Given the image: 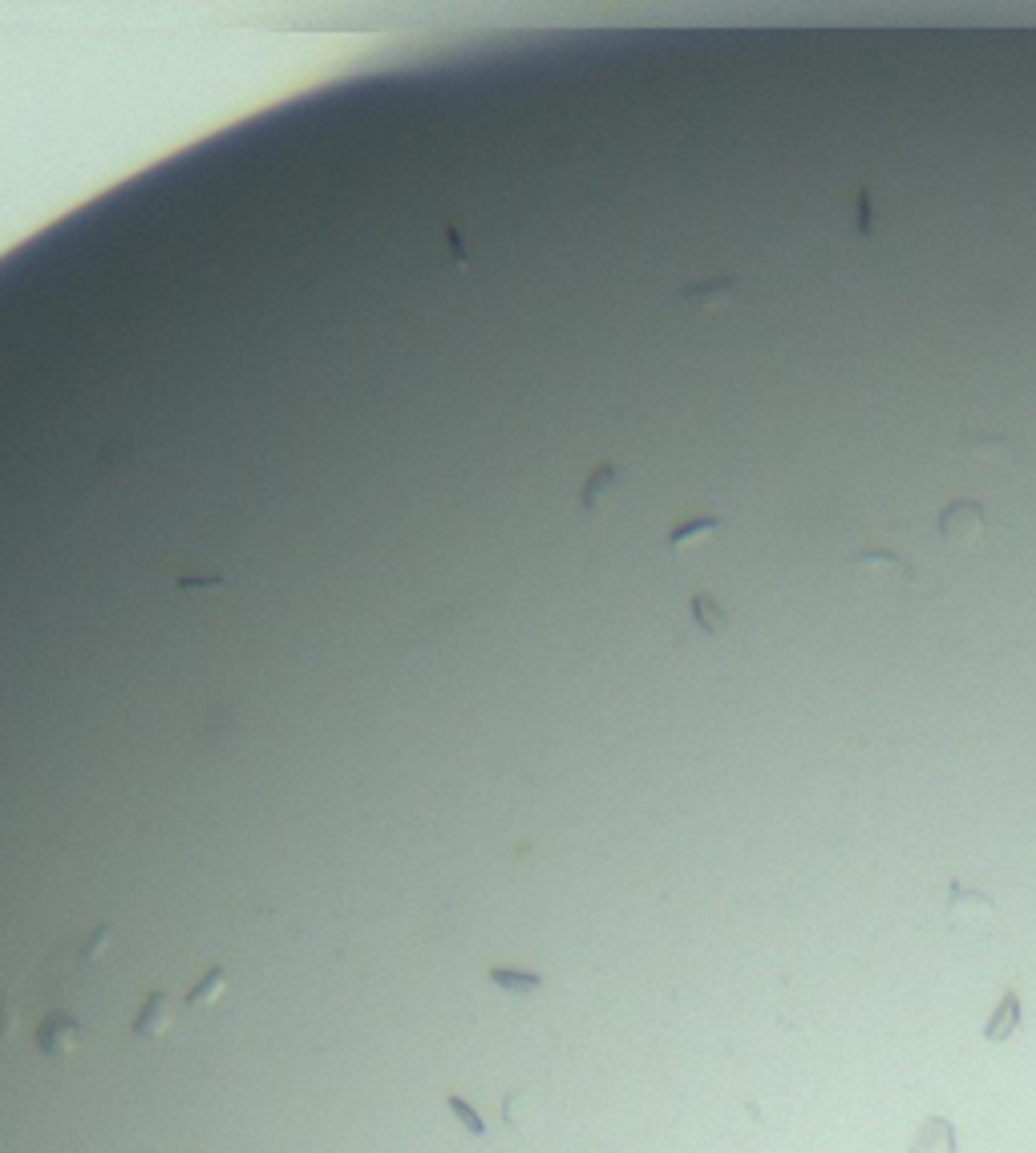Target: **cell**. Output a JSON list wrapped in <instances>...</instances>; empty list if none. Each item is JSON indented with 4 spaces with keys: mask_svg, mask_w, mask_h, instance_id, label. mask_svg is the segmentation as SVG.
<instances>
[{
    "mask_svg": "<svg viewBox=\"0 0 1036 1153\" xmlns=\"http://www.w3.org/2000/svg\"><path fill=\"white\" fill-rule=\"evenodd\" d=\"M940 538L944 543H976L988 534V510L976 498H956L940 510Z\"/></svg>",
    "mask_w": 1036,
    "mask_h": 1153,
    "instance_id": "cell-1",
    "label": "cell"
},
{
    "mask_svg": "<svg viewBox=\"0 0 1036 1153\" xmlns=\"http://www.w3.org/2000/svg\"><path fill=\"white\" fill-rule=\"evenodd\" d=\"M846 567L859 571V575H883L887 571V575H895V579H903V583H915V562L903 559L891 547H879V543H862L859 550H850Z\"/></svg>",
    "mask_w": 1036,
    "mask_h": 1153,
    "instance_id": "cell-2",
    "label": "cell"
},
{
    "mask_svg": "<svg viewBox=\"0 0 1036 1153\" xmlns=\"http://www.w3.org/2000/svg\"><path fill=\"white\" fill-rule=\"evenodd\" d=\"M952 446L964 453V458H976V462H1008L1016 453L1013 437L984 434V429H959V434L952 437Z\"/></svg>",
    "mask_w": 1036,
    "mask_h": 1153,
    "instance_id": "cell-3",
    "label": "cell"
},
{
    "mask_svg": "<svg viewBox=\"0 0 1036 1153\" xmlns=\"http://www.w3.org/2000/svg\"><path fill=\"white\" fill-rule=\"evenodd\" d=\"M36 1045H41V1052H49V1057H69V1052L81 1045V1024L65 1012H49V1020L36 1028Z\"/></svg>",
    "mask_w": 1036,
    "mask_h": 1153,
    "instance_id": "cell-4",
    "label": "cell"
},
{
    "mask_svg": "<svg viewBox=\"0 0 1036 1153\" xmlns=\"http://www.w3.org/2000/svg\"><path fill=\"white\" fill-rule=\"evenodd\" d=\"M972 915L992 918V915H996V899H992V894H984V890L964 887L959 878H952V882H947L944 918H947V923H959V918H972Z\"/></svg>",
    "mask_w": 1036,
    "mask_h": 1153,
    "instance_id": "cell-5",
    "label": "cell"
},
{
    "mask_svg": "<svg viewBox=\"0 0 1036 1153\" xmlns=\"http://www.w3.org/2000/svg\"><path fill=\"white\" fill-rule=\"evenodd\" d=\"M170 1020H175V1000L166 996V991H150L138 1012V1020H134V1036H146V1040H158L166 1036Z\"/></svg>",
    "mask_w": 1036,
    "mask_h": 1153,
    "instance_id": "cell-6",
    "label": "cell"
},
{
    "mask_svg": "<svg viewBox=\"0 0 1036 1153\" xmlns=\"http://www.w3.org/2000/svg\"><path fill=\"white\" fill-rule=\"evenodd\" d=\"M680 296H685V304H692V308H725V304L737 296V279L729 272H721L713 279H701V284H688Z\"/></svg>",
    "mask_w": 1036,
    "mask_h": 1153,
    "instance_id": "cell-7",
    "label": "cell"
},
{
    "mask_svg": "<svg viewBox=\"0 0 1036 1153\" xmlns=\"http://www.w3.org/2000/svg\"><path fill=\"white\" fill-rule=\"evenodd\" d=\"M907 1153H956V1125L947 1117H928L911 1137Z\"/></svg>",
    "mask_w": 1036,
    "mask_h": 1153,
    "instance_id": "cell-8",
    "label": "cell"
},
{
    "mask_svg": "<svg viewBox=\"0 0 1036 1153\" xmlns=\"http://www.w3.org/2000/svg\"><path fill=\"white\" fill-rule=\"evenodd\" d=\"M1016 1028H1020V996L1008 988L1001 996V1004H996L992 1020L984 1024V1040H988V1045H1004L1008 1036H1016Z\"/></svg>",
    "mask_w": 1036,
    "mask_h": 1153,
    "instance_id": "cell-9",
    "label": "cell"
},
{
    "mask_svg": "<svg viewBox=\"0 0 1036 1153\" xmlns=\"http://www.w3.org/2000/svg\"><path fill=\"white\" fill-rule=\"evenodd\" d=\"M692 619H697V628H701V632H709V635H721V632H729V616H725V607L717 604L713 595H704V591L692 595Z\"/></svg>",
    "mask_w": 1036,
    "mask_h": 1153,
    "instance_id": "cell-10",
    "label": "cell"
},
{
    "mask_svg": "<svg viewBox=\"0 0 1036 1153\" xmlns=\"http://www.w3.org/2000/svg\"><path fill=\"white\" fill-rule=\"evenodd\" d=\"M490 979H494V988L510 991V996H527V991H539V988H543V979L534 975V972H515V967H494Z\"/></svg>",
    "mask_w": 1036,
    "mask_h": 1153,
    "instance_id": "cell-11",
    "label": "cell"
},
{
    "mask_svg": "<svg viewBox=\"0 0 1036 1153\" xmlns=\"http://www.w3.org/2000/svg\"><path fill=\"white\" fill-rule=\"evenodd\" d=\"M717 526H721V519H717V514H701V519L676 522L673 534H668V547H688V543H697L701 534H713Z\"/></svg>",
    "mask_w": 1036,
    "mask_h": 1153,
    "instance_id": "cell-12",
    "label": "cell"
},
{
    "mask_svg": "<svg viewBox=\"0 0 1036 1153\" xmlns=\"http://www.w3.org/2000/svg\"><path fill=\"white\" fill-rule=\"evenodd\" d=\"M223 991H227V975L219 972V967H211V972L199 979V988L187 996V1004H191V1008H206V1004H215Z\"/></svg>",
    "mask_w": 1036,
    "mask_h": 1153,
    "instance_id": "cell-13",
    "label": "cell"
},
{
    "mask_svg": "<svg viewBox=\"0 0 1036 1153\" xmlns=\"http://www.w3.org/2000/svg\"><path fill=\"white\" fill-rule=\"evenodd\" d=\"M855 235L871 239L874 235V206H871V191L859 187V203H855Z\"/></svg>",
    "mask_w": 1036,
    "mask_h": 1153,
    "instance_id": "cell-14",
    "label": "cell"
},
{
    "mask_svg": "<svg viewBox=\"0 0 1036 1153\" xmlns=\"http://www.w3.org/2000/svg\"><path fill=\"white\" fill-rule=\"evenodd\" d=\"M449 1109H454V1117H458L461 1125H466V1130H470L474 1137H482V1133H486V1121L478 1117V1109L466 1105V1101H461V1097H449Z\"/></svg>",
    "mask_w": 1036,
    "mask_h": 1153,
    "instance_id": "cell-15",
    "label": "cell"
},
{
    "mask_svg": "<svg viewBox=\"0 0 1036 1153\" xmlns=\"http://www.w3.org/2000/svg\"><path fill=\"white\" fill-rule=\"evenodd\" d=\"M17 1020H21V1012L12 1004V991H0V1040H8L17 1032Z\"/></svg>",
    "mask_w": 1036,
    "mask_h": 1153,
    "instance_id": "cell-16",
    "label": "cell"
},
{
    "mask_svg": "<svg viewBox=\"0 0 1036 1153\" xmlns=\"http://www.w3.org/2000/svg\"><path fill=\"white\" fill-rule=\"evenodd\" d=\"M109 935H114V931H109V927H97L93 935H90V943H85V947H81L78 960H81V963H93L97 955H102V951L109 947Z\"/></svg>",
    "mask_w": 1036,
    "mask_h": 1153,
    "instance_id": "cell-17",
    "label": "cell"
},
{
    "mask_svg": "<svg viewBox=\"0 0 1036 1153\" xmlns=\"http://www.w3.org/2000/svg\"><path fill=\"white\" fill-rule=\"evenodd\" d=\"M612 482H616V470H612V465H603V470H600V474H595L591 482H588V490H583V498H588V506H595V498H600V494H603V490L612 486Z\"/></svg>",
    "mask_w": 1036,
    "mask_h": 1153,
    "instance_id": "cell-18",
    "label": "cell"
}]
</instances>
